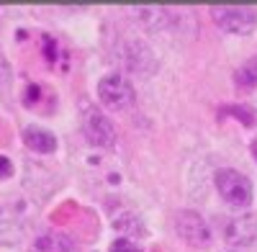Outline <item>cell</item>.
<instances>
[{
	"instance_id": "obj_10",
	"label": "cell",
	"mask_w": 257,
	"mask_h": 252,
	"mask_svg": "<svg viewBox=\"0 0 257 252\" xmlns=\"http://www.w3.org/2000/svg\"><path fill=\"white\" fill-rule=\"evenodd\" d=\"M39 247H49V249H57V252H75V242L64 234H54V237H44L39 242Z\"/></svg>"
},
{
	"instance_id": "obj_6",
	"label": "cell",
	"mask_w": 257,
	"mask_h": 252,
	"mask_svg": "<svg viewBox=\"0 0 257 252\" xmlns=\"http://www.w3.org/2000/svg\"><path fill=\"white\" fill-rule=\"evenodd\" d=\"M82 129H85V137H88L95 147L111 150V147L116 144V126H113V121L105 116L103 111H98V108H88V111H85Z\"/></svg>"
},
{
	"instance_id": "obj_9",
	"label": "cell",
	"mask_w": 257,
	"mask_h": 252,
	"mask_svg": "<svg viewBox=\"0 0 257 252\" xmlns=\"http://www.w3.org/2000/svg\"><path fill=\"white\" fill-rule=\"evenodd\" d=\"M234 85L239 90H252L257 88V54L252 59H247L244 65L234 72Z\"/></svg>"
},
{
	"instance_id": "obj_11",
	"label": "cell",
	"mask_w": 257,
	"mask_h": 252,
	"mask_svg": "<svg viewBox=\"0 0 257 252\" xmlns=\"http://www.w3.org/2000/svg\"><path fill=\"white\" fill-rule=\"evenodd\" d=\"M113 226L118 232H142V221L134 214H121L118 219H113Z\"/></svg>"
},
{
	"instance_id": "obj_12",
	"label": "cell",
	"mask_w": 257,
	"mask_h": 252,
	"mask_svg": "<svg viewBox=\"0 0 257 252\" xmlns=\"http://www.w3.org/2000/svg\"><path fill=\"white\" fill-rule=\"evenodd\" d=\"M111 252H144L137 242H132V239H126V237H121V239H116L113 244H111Z\"/></svg>"
},
{
	"instance_id": "obj_3",
	"label": "cell",
	"mask_w": 257,
	"mask_h": 252,
	"mask_svg": "<svg viewBox=\"0 0 257 252\" xmlns=\"http://www.w3.org/2000/svg\"><path fill=\"white\" fill-rule=\"evenodd\" d=\"M216 26L234 36H247L257 29V11L254 8H237V6H219L211 8Z\"/></svg>"
},
{
	"instance_id": "obj_14",
	"label": "cell",
	"mask_w": 257,
	"mask_h": 252,
	"mask_svg": "<svg viewBox=\"0 0 257 252\" xmlns=\"http://www.w3.org/2000/svg\"><path fill=\"white\" fill-rule=\"evenodd\" d=\"M11 175H13V162L6 155H0V178H11Z\"/></svg>"
},
{
	"instance_id": "obj_13",
	"label": "cell",
	"mask_w": 257,
	"mask_h": 252,
	"mask_svg": "<svg viewBox=\"0 0 257 252\" xmlns=\"http://www.w3.org/2000/svg\"><path fill=\"white\" fill-rule=\"evenodd\" d=\"M8 82H11V62L3 54V49H0V90H3Z\"/></svg>"
},
{
	"instance_id": "obj_5",
	"label": "cell",
	"mask_w": 257,
	"mask_h": 252,
	"mask_svg": "<svg viewBox=\"0 0 257 252\" xmlns=\"http://www.w3.org/2000/svg\"><path fill=\"white\" fill-rule=\"evenodd\" d=\"M221 237L231 247H249L257 239V219L252 214H231L221 221Z\"/></svg>"
},
{
	"instance_id": "obj_4",
	"label": "cell",
	"mask_w": 257,
	"mask_h": 252,
	"mask_svg": "<svg viewBox=\"0 0 257 252\" xmlns=\"http://www.w3.org/2000/svg\"><path fill=\"white\" fill-rule=\"evenodd\" d=\"M175 232L178 237L190 244V247H208L211 239H213V232L208 221L198 214V211H190V208H183V211L175 214Z\"/></svg>"
},
{
	"instance_id": "obj_8",
	"label": "cell",
	"mask_w": 257,
	"mask_h": 252,
	"mask_svg": "<svg viewBox=\"0 0 257 252\" xmlns=\"http://www.w3.org/2000/svg\"><path fill=\"white\" fill-rule=\"evenodd\" d=\"M24 144L39 155H52L57 150V137L41 126H26L24 129Z\"/></svg>"
},
{
	"instance_id": "obj_7",
	"label": "cell",
	"mask_w": 257,
	"mask_h": 252,
	"mask_svg": "<svg viewBox=\"0 0 257 252\" xmlns=\"http://www.w3.org/2000/svg\"><path fill=\"white\" fill-rule=\"evenodd\" d=\"M123 59H126V67L132 72H139L142 77H147L149 72L155 70L152 49H149L144 41H132V44L123 49Z\"/></svg>"
},
{
	"instance_id": "obj_1",
	"label": "cell",
	"mask_w": 257,
	"mask_h": 252,
	"mask_svg": "<svg viewBox=\"0 0 257 252\" xmlns=\"http://www.w3.org/2000/svg\"><path fill=\"white\" fill-rule=\"evenodd\" d=\"M213 183H216V191L219 196L231 206V208H247L254 198V188H252V180L239 173V170H231V167H224V170L216 173V178H213Z\"/></svg>"
},
{
	"instance_id": "obj_2",
	"label": "cell",
	"mask_w": 257,
	"mask_h": 252,
	"mask_svg": "<svg viewBox=\"0 0 257 252\" xmlns=\"http://www.w3.org/2000/svg\"><path fill=\"white\" fill-rule=\"evenodd\" d=\"M98 98L105 108L111 111H126L137 103V93H134V85L128 82L123 75H105L100 77L98 82Z\"/></svg>"
}]
</instances>
